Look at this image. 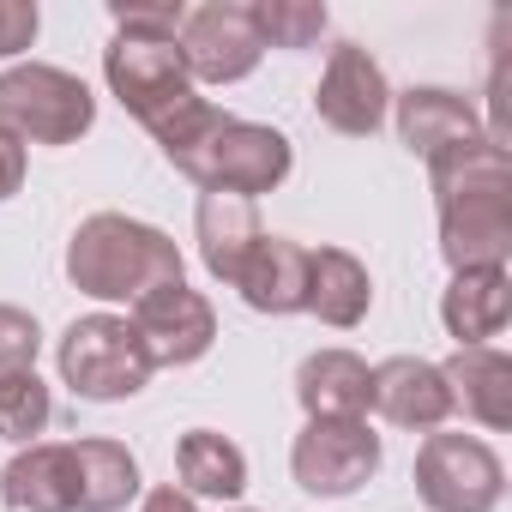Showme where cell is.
I'll list each match as a JSON object with an SVG mask.
<instances>
[{
    "label": "cell",
    "mask_w": 512,
    "mask_h": 512,
    "mask_svg": "<svg viewBox=\"0 0 512 512\" xmlns=\"http://www.w3.org/2000/svg\"><path fill=\"white\" fill-rule=\"evenodd\" d=\"M434 211H440V253L452 272L506 266L512 253V157L488 133L428 157Z\"/></svg>",
    "instance_id": "cell-1"
},
{
    "label": "cell",
    "mask_w": 512,
    "mask_h": 512,
    "mask_svg": "<svg viewBox=\"0 0 512 512\" xmlns=\"http://www.w3.org/2000/svg\"><path fill=\"white\" fill-rule=\"evenodd\" d=\"M103 79H109V91L121 97V109L163 145L169 163H175L181 151H193V145L223 121V109H211V103L193 91L175 37H157V31H115V43L103 49Z\"/></svg>",
    "instance_id": "cell-2"
},
{
    "label": "cell",
    "mask_w": 512,
    "mask_h": 512,
    "mask_svg": "<svg viewBox=\"0 0 512 512\" xmlns=\"http://www.w3.org/2000/svg\"><path fill=\"white\" fill-rule=\"evenodd\" d=\"M67 278L97 302H139L163 284H181V247L121 211H97L67 241Z\"/></svg>",
    "instance_id": "cell-3"
},
{
    "label": "cell",
    "mask_w": 512,
    "mask_h": 512,
    "mask_svg": "<svg viewBox=\"0 0 512 512\" xmlns=\"http://www.w3.org/2000/svg\"><path fill=\"white\" fill-rule=\"evenodd\" d=\"M296 151L278 127H260V121H235L223 115L193 151L175 157V169L187 181H199V193H235V199H260L272 187H284Z\"/></svg>",
    "instance_id": "cell-4"
},
{
    "label": "cell",
    "mask_w": 512,
    "mask_h": 512,
    "mask_svg": "<svg viewBox=\"0 0 512 512\" xmlns=\"http://www.w3.org/2000/svg\"><path fill=\"white\" fill-rule=\"evenodd\" d=\"M97 121V97L85 91V79L25 61L0 73V133H13L19 145H73L85 139Z\"/></svg>",
    "instance_id": "cell-5"
},
{
    "label": "cell",
    "mask_w": 512,
    "mask_h": 512,
    "mask_svg": "<svg viewBox=\"0 0 512 512\" xmlns=\"http://www.w3.org/2000/svg\"><path fill=\"white\" fill-rule=\"evenodd\" d=\"M55 356H61V380L85 404L139 398L145 380H151V356H145L139 332L121 314H85V320H73Z\"/></svg>",
    "instance_id": "cell-6"
},
{
    "label": "cell",
    "mask_w": 512,
    "mask_h": 512,
    "mask_svg": "<svg viewBox=\"0 0 512 512\" xmlns=\"http://www.w3.org/2000/svg\"><path fill=\"white\" fill-rule=\"evenodd\" d=\"M416 494L428 512H494L506 494V470L476 434H428L416 452Z\"/></svg>",
    "instance_id": "cell-7"
},
{
    "label": "cell",
    "mask_w": 512,
    "mask_h": 512,
    "mask_svg": "<svg viewBox=\"0 0 512 512\" xmlns=\"http://www.w3.org/2000/svg\"><path fill=\"white\" fill-rule=\"evenodd\" d=\"M290 470L302 494H356L380 470V434L362 416H314L290 446Z\"/></svg>",
    "instance_id": "cell-8"
},
{
    "label": "cell",
    "mask_w": 512,
    "mask_h": 512,
    "mask_svg": "<svg viewBox=\"0 0 512 512\" xmlns=\"http://www.w3.org/2000/svg\"><path fill=\"white\" fill-rule=\"evenodd\" d=\"M175 49L187 61V79H205V85H235V79H247L253 67H260V55H266L260 31H253V13L235 7V0L187 7Z\"/></svg>",
    "instance_id": "cell-9"
},
{
    "label": "cell",
    "mask_w": 512,
    "mask_h": 512,
    "mask_svg": "<svg viewBox=\"0 0 512 512\" xmlns=\"http://www.w3.org/2000/svg\"><path fill=\"white\" fill-rule=\"evenodd\" d=\"M127 326L139 332L151 368H187V362H199V356L217 344V314H211V302H205L199 290H187V284H163V290L139 296Z\"/></svg>",
    "instance_id": "cell-10"
},
{
    "label": "cell",
    "mask_w": 512,
    "mask_h": 512,
    "mask_svg": "<svg viewBox=\"0 0 512 512\" xmlns=\"http://www.w3.org/2000/svg\"><path fill=\"white\" fill-rule=\"evenodd\" d=\"M386 109H392V85H386L380 61L362 43H338L332 61H326V73H320L314 115L332 133H344V139H368V133H380Z\"/></svg>",
    "instance_id": "cell-11"
},
{
    "label": "cell",
    "mask_w": 512,
    "mask_h": 512,
    "mask_svg": "<svg viewBox=\"0 0 512 512\" xmlns=\"http://www.w3.org/2000/svg\"><path fill=\"white\" fill-rule=\"evenodd\" d=\"M368 410H380L392 428L434 434V428L452 416V392H446V380H440V362H422V356H392V362H380V368H374Z\"/></svg>",
    "instance_id": "cell-12"
},
{
    "label": "cell",
    "mask_w": 512,
    "mask_h": 512,
    "mask_svg": "<svg viewBox=\"0 0 512 512\" xmlns=\"http://www.w3.org/2000/svg\"><path fill=\"white\" fill-rule=\"evenodd\" d=\"M193 235H199V260L217 284H235L247 253L266 241L260 229V205L253 199H235V193H199V211H193Z\"/></svg>",
    "instance_id": "cell-13"
},
{
    "label": "cell",
    "mask_w": 512,
    "mask_h": 512,
    "mask_svg": "<svg viewBox=\"0 0 512 512\" xmlns=\"http://www.w3.org/2000/svg\"><path fill=\"white\" fill-rule=\"evenodd\" d=\"M392 109H398V139H404L422 163L482 133L476 103H470V97H458V91H446V85H416V91L392 97Z\"/></svg>",
    "instance_id": "cell-14"
},
{
    "label": "cell",
    "mask_w": 512,
    "mask_h": 512,
    "mask_svg": "<svg viewBox=\"0 0 512 512\" xmlns=\"http://www.w3.org/2000/svg\"><path fill=\"white\" fill-rule=\"evenodd\" d=\"M506 314H512V278H506V266L452 272V284L440 296V320H446V332H452L458 350H476V344L500 338Z\"/></svg>",
    "instance_id": "cell-15"
},
{
    "label": "cell",
    "mask_w": 512,
    "mask_h": 512,
    "mask_svg": "<svg viewBox=\"0 0 512 512\" xmlns=\"http://www.w3.org/2000/svg\"><path fill=\"white\" fill-rule=\"evenodd\" d=\"M0 500L13 512H79L73 446H61V440L19 446V458L0 470Z\"/></svg>",
    "instance_id": "cell-16"
},
{
    "label": "cell",
    "mask_w": 512,
    "mask_h": 512,
    "mask_svg": "<svg viewBox=\"0 0 512 512\" xmlns=\"http://www.w3.org/2000/svg\"><path fill=\"white\" fill-rule=\"evenodd\" d=\"M235 290L253 314H302L308 308V247L290 235H266L247 253Z\"/></svg>",
    "instance_id": "cell-17"
},
{
    "label": "cell",
    "mask_w": 512,
    "mask_h": 512,
    "mask_svg": "<svg viewBox=\"0 0 512 512\" xmlns=\"http://www.w3.org/2000/svg\"><path fill=\"white\" fill-rule=\"evenodd\" d=\"M368 308H374V278H368V266L356 253L308 247V308L302 314H320L326 326L350 332V326L368 320Z\"/></svg>",
    "instance_id": "cell-18"
},
{
    "label": "cell",
    "mask_w": 512,
    "mask_h": 512,
    "mask_svg": "<svg viewBox=\"0 0 512 512\" xmlns=\"http://www.w3.org/2000/svg\"><path fill=\"white\" fill-rule=\"evenodd\" d=\"M440 380L452 392V410L464 404V416H476L482 428H506L512 422V362L494 344L458 350L452 362H440Z\"/></svg>",
    "instance_id": "cell-19"
},
{
    "label": "cell",
    "mask_w": 512,
    "mask_h": 512,
    "mask_svg": "<svg viewBox=\"0 0 512 512\" xmlns=\"http://www.w3.org/2000/svg\"><path fill=\"white\" fill-rule=\"evenodd\" d=\"M368 392H374V368L350 350H314L296 368V398L314 416H368Z\"/></svg>",
    "instance_id": "cell-20"
},
{
    "label": "cell",
    "mask_w": 512,
    "mask_h": 512,
    "mask_svg": "<svg viewBox=\"0 0 512 512\" xmlns=\"http://www.w3.org/2000/svg\"><path fill=\"white\" fill-rule=\"evenodd\" d=\"M175 476H181V494H205V500H235L247 488V458L235 440L211 434V428H193L181 434L175 446Z\"/></svg>",
    "instance_id": "cell-21"
},
{
    "label": "cell",
    "mask_w": 512,
    "mask_h": 512,
    "mask_svg": "<svg viewBox=\"0 0 512 512\" xmlns=\"http://www.w3.org/2000/svg\"><path fill=\"white\" fill-rule=\"evenodd\" d=\"M79 512H121L139 494V458L121 440H73Z\"/></svg>",
    "instance_id": "cell-22"
},
{
    "label": "cell",
    "mask_w": 512,
    "mask_h": 512,
    "mask_svg": "<svg viewBox=\"0 0 512 512\" xmlns=\"http://www.w3.org/2000/svg\"><path fill=\"white\" fill-rule=\"evenodd\" d=\"M253 31H260L266 49H314L332 25V13L320 0H253Z\"/></svg>",
    "instance_id": "cell-23"
},
{
    "label": "cell",
    "mask_w": 512,
    "mask_h": 512,
    "mask_svg": "<svg viewBox=\"0 0 512 512\" xmlns=\"http://www.w3.org/2000/svg\"><path fill=\"white\" fill-rule=\"evenodd\" d=\"M49 416H55V398H49V386L37 380V368L0 380V440L37 446V434L49 428Z\"/></svg>",
    "instance_id": "cell-24"
},
{
    "label": "cell",
    "mask_w": 512,
    "mask_h": 512,
    "mask_svg": "<svg viewBox=\"0 0 512 512\" xmlns=\"http://www.w3.org/2000/svg\"><path fill=\"white\" fill-rule=\"evenodd\" d=\"M37 350H43V326L25 308L0 302V380H7V374H31L37 368Z\"/></svg>",
    "instance_id": "cell-25"
},
{
    "label": "cell",
    "mask_w": 512,
    "mask_h": 512,
    "mask_svg": "<svg viewBox=\"0 0 512 512\" xmlns=\"http://www.w3.org/2000/svg\"><path fill=\"white\" fill-rule=\"evenodd\" d=\"M109 19H115V31H157V37H181L187 7H181V0H115Z\"/></svg>",
    "instance_id": "cell-26"
},
{
    "label": "cell",
    "mask_w": 512,
    "mask_h": 512,
    "mask_svg": "<svg viewBox=\"0 0 512 512\" xmlns=\"http://www.w3.org/2000/svg\"><path fill=\"white\" fill-rule=\"evenodd\" d=\"M37 7L31 0H0V61L7 55H19V49H31L37 43Z\"/></svg>",
    "instance_id": "cell-27"
},
{
    "label": "cell",
    "mask_w": 512,
    "mask_h": 512,
    "mask_svg": "<svg viewBox=\"0 0 512 512\" xmlns=\"http://www.w3.org/2000/svg\"><path fill=\"white\" fill-rule=\"evenodd\" d=\"M25 187V145L13 133H0V199H13Z\"/></svg>",
    "instance_id": "cell-28"
},
{
    "label": "cell",
    "mask_w": 512,
    "mask_h": 512,
    "mask_svg": "<svg viewBox=\"0 0 512 512\" xmlns=\"http://www.w3.org/2000/svg\"><path fill=\"white\" fill-rule=\"evenodd\" d=\"M139 512H199V506H193V494H181V488L169 482V488H151Z\"/></svg>",
    "instance_id": "cell-29"
}]
</instances>
